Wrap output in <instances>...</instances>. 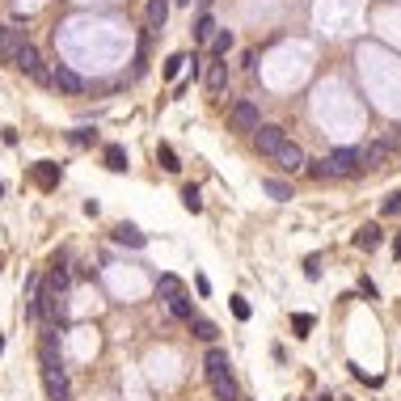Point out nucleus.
Returning a JSON list of instances; mask_svg holds the SVG:
<instances>
[{
	"label": "nucleus",
	"mask_w": 401,
	"mask_h": 401,
	"mask_svg": "<svg viewBox=\"0 0 401 401\" xmlns=\"http://www.w3.org/2000/svg\"><path fill=\"white\" fill-rule=\"evenodd\" d=\"M39 363H43V384H47V397H51V401H68V372H63L59 351H55V329H51V333H43Z\"/></svg>",
	"instance_id": "1"
},
{
	"label": "nucleus",
	"mask_w": 401,
	"mask_h": 401,
	"mask_svg": "<svg viewBox=\"0 0 401 401\" xmlns=\"http://www.w3.org/2000/svg\"><path fill=\"white\" fill-rule=\"evenodd\" d=\"M203 367H207V384H212L216 401H237V380H232V372H228V355H224L220 347L207 351Z\"/></svg>",
	"instance_id": "2"
},
{
	"label": "nucleus",
	"mask_w": 401,
	"mask_h": 401,
	"mask_svg": "<svg viewBox=\"0 0 401 401\" xmlns=\"http://www.w3.org/2000/svg\"><path fill=\"white\" fill-rule=\"evenodd\" d=\"M9 63H13V68H21V72H30V76H34V81H55V72H47L43 68V63H39V51H34V43H25L21 34H17V43H13V55H9Z\"/></svg>",
	"instance_id": "3"
},
{
	"label": "nucleus",
	"mask_w": 401,
	"mask_h": 401,
	"mask_svg": "<svg viewBox=\"0 0 401 401\" xmlns=\"http://www.w3.org/2000/svg\"><path fill=\"white\" fill-rule=\"evenodd\" d=\"M321 165H325V178H351L363 165V148H333Z\"/></svg>",
	"instance_id": "4"
},
{
	"label": "nucleus",
	"mask_w": 401,
	"mask_h": 401,
	"mask_svg": "<svg viewBox=\"0 0 401 401\" xmlns=\"http://www.w3.org/2000/svg\"><path fill=\"white\" fill-rule=\"evenodd\" d=\"M228 123H232V131H258L262 127V110L249 102V97H241V102H232Z\"/></svg>",
	"instance_id": "5"
},
{
	"label": "nucleus",
	"mask_w": 401,
	"mask_h": 401,
	"mask_svg": "<svg viewBox=\"0 0 401 401\" xmlns=\"http://www.w3.org/2000/svg\"><path fill=\"white\" fill-rule=\"evenodd\" d=\"M254 144H258V152H266V156H279L283 144H287V131H283V127H258V131H254Z\"/></svg>",
	"instance_id": "6"
},
{
	"label": "nucleus",
	"mask_w": 401,
	"mask_h": 401,
	"mask_svg": "<svg viewBox=\"0 0 401 401\" xmlns=\"http://www.w3.org/2000/svg\"><path fill=\"white\" fill-rule=\"evenodd\" d=\"M397 148H401V140H393V136H389V140H376L372 148H363V165H367V169H384V161H389Z\"/></svg>",
	"instance_id": "7"
},
{
	"label": "nucleus",
	"mask_w": 401,
	"mask_h": 401,
	"mask_svg": "<svg viewBox=\"0 0 401 401\" xmlns=\"http://www.w3.org/2000/svg\"><path fill=\"white\" fill-rule=\"evenodd\" d=\"M55 85H59L63 93H85L81 72H76V68H68V63H55Z\"/></svg>",
	"instance_id": "8"
},
{
	"label": "nucleus",
	"mask_w": 401,
	"mask_h": 401,
	"mask_svg": "<svg viewBox=\"0 0 401 401\" xmlns=\"http://www.w3.org/2000/svg\"><path fill=\"white\" fill-rule=\"evenodd\" d=\"M275 161H279V169H287V174H296V169H305V165H309L305 152H300V144H291V140L283 144V152H279Z\"/></svg>",
	"instance_id": "9"
},
{
	"label": "nucleus",
	"mask_w": 401,
	"mask_h": 401,
	"mask_svg": "<svg viewBox=\"0 0 401 401\" xmlns=\"http://www.w3.org/2000/svg\"><path fill=\"white\" fill-rule=\"evenodd\" d=\"M114 237H119L123 245H131V249H144V241H148L136 224H119V228H114Z\"/></svg>",
	"instance_id": "10"
},
{
	"label": "nucleus",
	"mask_w": 401,
	"mask_h": 401,
	"mask_svg": "<svg viewBox=\"0 0 401 401\" xmlns=\"http://www.w3.org/2000/svg\"><path fill=\"white\" fill-rule=\"evenodd\" d=\"M355 245H359L363 254H372V249L380 245V228H376V224H363V228L355 232Z\"/></svg>",
	"instance_id": "11"
},
{
	"label": "nucleus",
	"mask_w": 401,
	"mask_h": 401,
	"mask_svg": "<svg viewBox=\"0 0 401 401\" xmlns=\"http://www.w3.org/2000/svg\"><path fill=\"white\" fill-rule=\"evenodd\" d=\"M34 182H39L43 190H51V186L59 182V165H55V161H39V169H34Z\"/></svg>",
	"instance_id": "12"
},
{
	"label": "nucleus",
	"mask_w": 401,
	"mask_h": 401,
	"mask_svg": "<svg viewBox=\"0 0 401 401\" xmlns=\"http://www.w3.org/2000/svg\"><path fill=\"white\" fill-rule=\"evenodd\" d=\"M190 329H194V338H203V342H216V338H220L216 321H207V317H194V321H190Z\"/></svg>",
	"instance_id": "13"
},
{
	"label": "nucleus",
	"mask_w": 401,
	"mask_h": 401,
	"mask_svg": "<svg viewBox=\"0 0 401 401\" xmlns=\"http://www.w3.org/2000/svg\"><path fill=\"white\" fill-rule=\"evenodd\" d=\"M156 291L165 296V305H169V300H178V296H186V291H182V283H178L174 275H161V283H156Z\"/></svg>",
	"instance_id": "14"
},
{
	"label": "nucleus",
	"mask_w": 401,
	"mask_h": 401,
	"mask_svg": "<svg viewBox=\"0 0 401 401\" xmlns=\"http://www.w3.org/2000/svg\"><path fill=\"white\" fill-rule=\"evenodd\" d=\"M165 17H169V5H165V0H152L148 5V30H161Z\"/></svg>",
	"instance_id": "15"
},
{
	"label": "nucleus",
	"mask_w": 401,
	"mask_h": 401,
	"mask_svg": "<svg viewBox=\"0 0 401 401\" xmlns=\"http://www.w3.org/2000/svg\"><path fill=\"white\" fill-rule=\"evenodd\" d=\"M262 190L271 194V198H279V203H283V198H291V186H287V182H279V178H266V182H262Z\"/></svg>",
	"instance_id": "16"
},
{
	"label": "nucleus",
	"mask_w": 401,
	"mask_h": 401,
	"mask_svg": "<svg viewBox=\"0 0 401 401\" xmlns=\"http://www.w3.org/2000/svg\"><path fill=\"white\" fill-rule=\"evenodd\" d=\"M224 81H228V68H224V63H212V68H207V89H212V93H220V89H224Z\"/></svg>",
	"instance_id": "17"
},
{
	"label": "nucleus",
	"mask_w": 401,
	"mask_h": 401,
	"mask_svg": "<svg viewBox=\"0 0 401 401\" xmlns=\"http://www.w3.org/2000/svg\"><path fill=\"white\" fill-rule=\"evenodd\" d=\"M106 165H110L114 174H123V169H127V152H123L119 144H110V148H106Z\"/></svg>",
	"instance_id": "18"
},
{
	"label": "nucleus",
	"mask_w": 401,
	"mask_h": 401,
	"mask_svg": "<svg viewBox=\"0 0 401 401\" xmlns=\"http://www.w3.org/2000/svg\"><path fill=\"white\" fill-rule=\"evenodd\" d=\"M194 39H216V21H212V13H203L194 21Z\"/></svg>",
	"instance_id": "19"
},
{
	"label": "nucleus",
	"mask_w": 401,
	"mask_h": 401,
	"mask_svg": "<svg viewBox=\"0 0 401 401\" xmlns=\"http://www.w3.org/2000/svg\"><path fill=\"white\" fill-rule=\"evenodd\" d=\"M156 156H161V165H165L169 174H178V169H182V165H178V152H174L169 144H161V152H156Z\"/></svg>",
	"instance_id": "20"
},
{
	"label": "nucleus",
	"mask_w": 401,
	"mask_h": 401,
	"mask_svg": "<svg viewBox=\"0 0 401 401\" xmlns=\"http://www.w3.org/2000/svg\"><path fill=\"white\" fill-rule=\"evenodd\" d=\"M212 51H216V55H228V51H232V30H220V34L212 39Z\"/></svg>",
	"instance_id": "21"
},
{
	"label": "nucleus",
	"mask_w": 401,
	"mask_h": 401,
	"mask_svg": "<svg viewBox=\"0 0 401 401\" xmlns=\"http://www.w3.org/2000/svg\"><path fill=\"white\" fill-rule=\"evenodd\" d=\"M182 203H186V212H198V207H203V198H198V186H186V190H182Z\"/></svg>",
	"instance_id": "22"
},
{
	"label": "nucleus",
	"mask_w": 401,
	"mask_h": 401,
	"mask_svg": "<svg viewBox=\"0 0 401 401\" xmlns=\"http://www.w3.org/2000/svg\"><path fill=\"white\" fill-rule=\"evenodd\" d=\"M380 212H384V216H397V212H401V190H393V194L384 198V203H380Z\"/></svg>",
	"instance_id": "23"
},
{
	"label": "nucleus",
	"mask_w": 401,
	"mask_h": 401,
	"mask_svg": "<svg viewBox=\"0 0 401 401\" xmlns=\"http://www.w3.org/2000/svg\"><path fill=\"white\" fill-rule=\"evenodd\" d=\"M182 63H190V59H186V55H174L169 63H165V76H169V81H174V76L182 72Z\"/></svg>",
	"instance_id": "24"
},
{
	"label": "nucleus",
	"mask_w": 401,
	"mask_h": 401,
	"mask_svg": "<svg viewBox=\"0 0 401 401\" xmlns=\"http://www.w3.org/2000/svg\"><path fill=\"white\" fill-rule=\"evenodd\" d=\"M291 325H296V333H300V338H305V333L313 329V317H309V313H300V317H296Z\"/></svg>",
	"instance_id": "25"
},
{
	"label": "nucleus",
	"mask_w": 401,
	"mask_h": 401,
	"mask_svg": "<svg viewBox=\"0 0 401 401\" xmlns=\"http://www.w3.org/2000/svg\"><path fill=\"white\" fill-rule=\"evenodd\" d=\"M232 313H237L241 321H249V305H245V300H241V296H232Z\"/></svg>",
	"instance_id": "26"
},
{
	"label": "nucleus",
	"mask_w": 401,
	"mask_h": 401,
	"mask_svg": "<svg viewBox=\"0 0 401 401\" xmlns=\"http://www.w3.org/2000/svg\"><path fill=\"white\" fill-rule=\"evenodd\" d=\"M0 351H5V342H0Z\"/></svg>",
	"instance_id": "27"
}]
</instances>
